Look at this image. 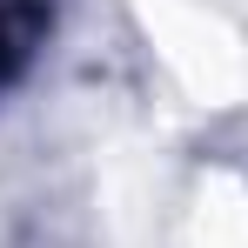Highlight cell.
I'll use <instances>...</instances> for the list:
<instances>
[{
	"label": "cell",
	"instance_id": "1",
	"mask_svg": "<svg viewBox=\"0 0 248 248\" xmlns=\"http://www.w3.org/2000/svg\"><path fill=\"white\" fill-rule=\"evenodd\" d=\"M41 27H47V0H0V81L34 54Z\"/></svg>",
	"mask_w": 248,
	"mask_h": 248
}]
</instances>
